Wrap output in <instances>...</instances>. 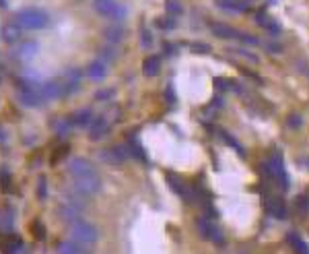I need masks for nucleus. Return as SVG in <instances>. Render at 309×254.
I'll return each instance as SVG.
<instances>
[{
  "label": "nucleus",
  "mask_w": 309,
  "mask_h": 254,
  "mask_svg": "<svg viewBox=\"0 0 309 254\" xmlns=\"http://www.w3.org/2000/svg\"><path fill=\"white\" fill-rule=\"evenodd\" d=\"M56 254H87V248L72 240H64L56 246Z\"/></svg>",
  "instance_id": "2eb2a0df"
},
{
  "label": "nucleus",
  "mask_w": 309,
  "mask_h": 254,
  "mask_svg": "<svg viewBox=\"0 0 309 254\" xmlns=\"http://www.w3.org/2000/svg\"><path fill=\"white\" fill-rule=\"evenodd\" d=\"M0 184H3V188L7 190V193H13V190H11V176H9V172H0Z\"/></svg>",
  "instance_id": "c756f323"
},
{
  "label": "nucleus",
  "mask_w": 309,
  "mask_h": 254,
  "mask_svg": "<svg viewBox=\"0 0 309 254\" xmlns=\"http://www.w3.org/2000/svg\"><path fill=\"white\" fill-rule=\"evenodd\" d=\"M219 135H221V137L225 139V143H227L229 147H233V149H235L237 153H243V147H241V145H239V143H237V141H235L233 137H229V135H227V133H223V131H219Z\"/></svg>",
  "instance_id": "a878e982"
},
{
  "label": "nucleus",
  "mask_w": 309,
  "mask_h": 254,
  "mask_svg": "<svg viewBox=\"0 0 309 254\" xmlns=\"http://www.w3.org/2000/svg\"><path fill=\"white\" fill-rule=\"evenodd\" d=\"M295 205H299L301 215H305L307 209H309V199H307V197H297V199H295Z\"/></svg>",
  "instance_id": "c85d7f7f"
},
{
  "label": "nucleus",
  "mask_w": 309,
  "mask_h": 254,
  "mask_svg": "<svg viewBox=\"0 0 309 254\" xmlns=\"http://www.w3.org/2000/svg\"><path fill=\"white\" fill-rule=\"evenodd\" d=\"M72 120L70 118H64V120H60L58 124H54V129H56V133L60 135V137H64V135H68V131L72 129Z\"/></svg>",
  "instance_id": "4be33fe9"
},
{
  "label": "nucleus",
  "mask_w": 309,
  "mask_h": 254,
  "mask_svg": "<svg viewBox=\"0 0 309 254\" xmlns=\"http://www.w3.org/2000/svg\"><path fill=\"white\" fill-rule=\"evenodd\" d=\"M15 23H19V27L23 29H44L46 25H50V15L42 9H25L17 13Z\"/></svg>",
  "instance_id": "f257e3e1"
},
{
  "label": "nucleus",
  "mask_w": 309,
  "mask_h": 254,
  "mask_svg": "<svg viewBox=\"0 0 309 254\" xmlns=\"http://www.w3.org/2000/svg\"><path fill=\"white\" fill-rule=\"evenodd\" d=\"M165 7H167V13H171V15L181 13V5L177 3V0H165Z\"/></svg>",
  "instance_id": "bb28decb"
},
{
  "label": "nucleus",
  "mask_w": 309,
  "mask_h": 254,
  "mask_svg": "<svg viewBox=\"0 0 309 254\" xmlns=\"http://www.w3.org/2000/svg\"><path fill=\"white\" fill-rule=\"evenodd\" d=\"M99 157L103 162H107V164H111V166H120V164H124L128 160V151L124 149V147H109V149H103L101 153H99Z\"/></svg>",
  "instance_id": "1a4fd4ad"
},
{
  "label": "nucleus",
  "mask_w": 309,
  "mask_h": 254,
  "mask_svg": "<svg viewBox=\"0 0 309 254\" xmlns=\"http://www.w3.org/2000/svg\"><path fill=\"white\" fill-rule=\"evenodd\" d=\"M159 71H161V58L159 56H148V58H144V62H142V73L146 77L159 75Z\"/></svg>",
  "instance_id": "dca6fc26"
},
{
  "label": "nucleus",
  "mask_w": 309,
  "mask_h": 254,
  "mask_svg": "<svg viewBox=\"0 0 309 254\" xmlns=\"http://www.w3.org/2000/svg\"><path fill=\"white\" fill-rule=\"evenodd\" d=\"M68 151H70L68 143H60V145L54 149V153H52V160H50V164H58V162H62V160H64V157L68 155Z\"/></svg>",
  "instance_id": "6ab92c4d"
},
{
  "label": "nucleus",
  "mask_w": 309,
  "mask_h": 254,
  "mask_svg": "<svg viewBox=\"0 0 309 254\" xmlns=\"http://www.w3.org/2000/svg\"><path fill=\"white\" fill-rule=\"evenodd\" d=\"M262 170L266 172V178H274L278 184L283 186V190L289 188V178H287V172H285V166H283V157L278 153L262 166Z\"/></svg>",
  "instance_id": "20e7f679"
},
{
  "label": "nucleus",
  "mask_w": 309,
  "mask_h": 254,
  "mask_svg": "<svg viewBox=\"0 0 309 254\" xmlns=\"http://www.w3.org/2000/svg\"><path fill=\"white\" fill-rule=\"evenodd\" d=\"M70 240L81 244V246H85V248H89V246H93L99 240V232H97V228L93 226V224H87V221L79 219V221H74V226L70 228Z\"/></svg>",
  "instance_id": "f03ea898"
},
{
  "label": "nucleus",
  "mask_w": 309,
  "mask_h": 254,
  "mask_svg": "<svg viewBox=\"0 0 309 254\" xmlns=\"http://www.w3.org/2000/svg\"><path fill=\"white\" fill-rule=\"evenodd\" d=\"M13 221H15V211L9 205H5V209H0V230L7 232V234H11Z\"/></svg>",
  "instance_id": "f3484780"
},
{
  "label": "nucleus",
  "mask_w": 309,
  "mask_h": 254,
  "mask_svg": "<svg viewBox=\"0 0 309 254\" xmlns=\"http://www.w3.org/2000/svg\"><path fill=\"white\" fill-rule=\"evenodd\" d=\"M105 38H107L109 44H120L122 38H124V29H122L120 25H113V27H109V29L105 31Z\"/></svg>",
  "instance_id": "aec40b11"
},
{
  "label": "nucleus",
  "mask_w": 309,
  "mask_h": 254,
  "mask_svg": "<svg viewBox=\"0 0 309 254\" xmlns=\"http://www.w3.org/2000/svg\"><path fill=\"white\" fill-rule=\"evenodd\" d=\"M221 7H225L227 11H243L245 9V3L243 0H216Z\"/></svg>",
  "instance_id": "412c9836"
},
{
  "label": "nucleus",
  "mask_w": 309,
  "mask_h": 254,
  "mask_svg": "<svg viewBox=\"0 0 309 254\" xmlns=\"http://www.w3.org/2000/svg\"><path fill=\"white\" fill-rule=\"evenodd\" d=\"M68 172L72 174V178H83V176H91V174H97L95 166L91 162L83 160V157H76V160L68 162Z\"/></svg>",
  "instance_id": "9d476101"
},
{
  "label": "nucleus",
  "mask_w": 309,
  "mask_h": 254,
  "mask_svg": "<svg viewBox=\"0 0 309 254\" xmlns=\"http://www.w3.org/2000/svg\"><path fill=\"white\" fill-rule=\"evenodd\" d=\"M214 87H216V91H227V89H231V87H235V83L233 81H227V79H219V77H216L214 79Z\"/></svg>",
  "instance_id": "393cba45"
},
{
  "label": "nucleus",
  "mask_w": 309,
  "mask_h": 254,
  "mask_svg": "<svg viewBox=\"0 0 309 254\" xmlns=\"http://www.w3.org/2000/svg\"><path fill=\"white\" fill-rule=\"evenodd\" d=\"M111 98H113V91H111V89H103V91H99V93L95 95L97 102H107V100H111Z\"/></svg>",
  "instance_id": "7c9ffc66"
},
{
  "label": "nucleus",
  "mask_w": 309,
  "mask_h": 254,
  "mask_svg": "<svg viewBox=\"0 0 309 254\" xmlns=\"http://www.w3.org/2000/svg\"><path fill=\"white\" fill-rule=\"evenodd\" d=\"M157 23H159V27H163V29H173V27H175L173 21H169V19H159Z\"/></svg>",
  "instance_id": "473e14b6"
},
{
  "label": "nucleus",
  "mask_w": 309,
  "mask_h": 254,
  "mask_svg": "<svg viewBox=\"0 0 309 254\" xmlns=\"http://www.w3.org/2000/svg\"><path fill=\"white\" fill-rule=\"evenodd\" d=\"M167 100H169V102H171V104H173V102H175V95H173V89H171V87H169V89H167Z\"/></svg>",
  "instance_id": "f704fd0d"
},
{
  "label": "nucleus",
  "mask_w": 309,
  "mask_h": 254,
  "mask_svg": "<svg viewBox=\"0 0 309 254\" xmlns=\"http://www.w3.org/2000/svg\"><path fill=\"white\" fill-rule=\"evenodd\" d=\"M87 77L89 79H93V81H101V79H105V75H107V65L101 60V58H95L91 62V65L87 67Z\"/></svg>",
  "instance_id": "ddd939ff"
},
{
  "label": "nucleus",
  "mask_w": 309,
  "mask_h": 254,
  "mask_svg": "<svg viewBox=\"0 0 309 254\" xmlns=\"http://www.w3.org/2000/svg\"><path fill=\"white\" fill-rule=\"evenodd\" d=\"M17 95H19V102H21L25 108H37V106L44 102L42 91H37V89H33V87H27V85H21Z\"/></svg>",
  "instance_id": "0eeeda50"
},
{
  "label": "nucleus",
  "mask_w": 309,
  "mask_h": 254,
  "mask_svg": "<svg viewBox=\"0 0 309 254\" xmlns=\"http://www.w3.org/2000/svg\"><path fill=\"white\" fill-rule=\"evenodd\" d=\"M165 180H167V184L173 188V193L177 195V197H181L183 201H192V195H190V188H188V184H185L179 176H175L173 172H167L165 174Z\"/></svg>",
  "instance_id": "6e6552de"
},
{
  "label": "nucleus",
  "mask_w": 309,
  "mask_h": 254,
  "mask_svg": "<svg viewBox=\"0 0 309 254\" xmlns=\"http://www.w3.org/2000/svg\"><path fill=\"white\" fill-rule=\"evenodd\" d=\"M99 188H101V180H99L97 174L74 178V190H76L81 197H93V195H97Z\"/></svg>",
  "instance_id": "423d86ee"
},
{
  "label": "nucleus",
  "mask_w": 309,
  "mask_h": 254,
  "mask_svg": "<svg viewBox=\"0 0 309 254\" xmlns=\"http://www.w3.org/2000/svg\"><path fill=\"white\" fill-rule=\"evenodd\" d=\"M29 230H31V234H33V238H35V240H40V242H44V240H46V228H44L42 221H33Z\"/></svg>",
  "instance_id": "5701e85b"
},
{
  "label": "nucleus",
  "mask_w": 309,
  "mask_h": 254,
  "mask_svg": "<svg viewBox=\"0 0 309 254\" xmlns=\"http://www.w3.org/2000/svg\"><path fill=\"white\" fill-rule=\"evenodd\" d=\"M46 197H48V180H46V176H40L37 178V199L46 201Z\"/></svg>",
  "instance_id": "b1692460"
},
{
  "label": "nucleus",
  "mask_w": 309,
  "mask_h": 254,
  "mask_svg": "<svg viewBox=\"0 0 309 254\" xmlns=\"http://www.w3.org/2000/svg\"><path fill=\"white\" fill-rule=\"evenodd\" d=\"M70 120H72L74 126H87V129H89V124L93 122V112L89 108H85V110L76 112L74 116H70Z\"/></svg>",
  "instance_id": "a211bd4d"
},
{
  "label": "nucleus",
  "mask_w": 309,
  "mask_h": 254,
  "mask_svg": "<svg viewBox=\"0 0 309 254\" xmlns=\"http://www.w3.org/2000/svg\"><path fill=\"white\" fill-rule=\"evenodd\" d=\"M0 252L3 254H27L21 236H13V234L0 242Z\"/></svg>",
  "instance_id": "9b49d317"
},
{
  "label": "nucleus",
  "mask_w": 309,
  "mask_h": 254,
  "mask_svg": "<svg viewBox=\"0 0 309 254\" xmlns=\"http://www.w3.org/2000/svg\"><path fill=\"white\" fill-rule=\"evenodd\" d=\"M150 44H152V36L146 34V31H142V46L146 48V46H150Z\"/></svg>",
  "instance_id": "72a5a7b5"
},
{
  "label": "nucleus",
  "mask_w": 309,
  "mask_h": 254,
  "mask_svg": "<svg viewBox=\"0 0 309 254\" xmlns=\"http://www.w3.org/2000/svg\"><path fill=\"white\" fill-rule=\"evenodd\" d=\"M210 29H212V34L221 40H243L245 44H258V38L247 36V34H239V31H235L233 27H229L225 23H214Z\"/></svg>",
  "instance_id": "39448f33"
},
{
  "label": "nucleus",
  "mask_w": 309,
  "mask_h": 254,
  "mask_svg": "<svg viewBox=\"0 0 309 254\" xmlns=\"http://www.w3.org/2000/svg\"><path fill=\"white\" fill-rule=\"evenodd\" d=\"M287 124H289V129H299V126H301V116L291 114V116L287 118Z\"/></svg>",
  "instance_id": "2f4dec72"
},
{
  "label": "nucleus",
  "mask_w": 309,
  "mask_h": 254,
  "mask_svg": "<svg viewBox=\"0 0 309 254\" xmlns=\"http://www.w3.org/2000/svg\"><path fill=\"white\" fill-rule=\"evenodd\" d=\"M107 133H109V124H107V120H105L103 116L93 118V122L89 124V137H91L93 141H99V139H103Z\"/></svg>",
  "instance_id": "f8f14e48"
},
{
  "label": "nucleus",
  "mask_w": 309,
  "mask_h": 254,
  "mask_svg": "<svg viewBox=\"0 0 309 254\" xmlns=\"http://www.w3.org/2000/svg\"><path fill=\"white\" fill-rule=\"evenodd\" d=\"M190 50H192L194 54H210V46H208V44H192Z\"/></svg>",
  "instance_id": "cd10ccee"
},
{
  "label": "nucleus",
  "mask_w": 309,
  "mask_h": 254,
  "mask_svg": "<svg viewBox=\"0 0 309 254\" xmlns=\"http://www.w3.org/2000/svg\"><path fill=\"white\" fill-rule=\"evenodd\" d=\"M196 230H198V234H200L204 240H208V242H214V244H219V246L225 244V236H223V232H221L219 226H216L214 221L208 219V217H200V219H196Z\"/></svg>",
  "instance_id": "7ed1b4c3"
},
{
  "label": "nucleus",
  "mask_w": 309,
  "mask_h": 254,
  "mask_svg": "<svg viewBox=\"0 0 309 254\" xmlns=\"http://www.w3.org/2000/svg\"><path fill=\"white\" fill-rule=\"evenodd\" d=\"M266 211L276 217V219H285L287 217V207L281 199H276V197H266Z\"/></svg>",
  "instance_id": "4468645a"
}]
</instances>
